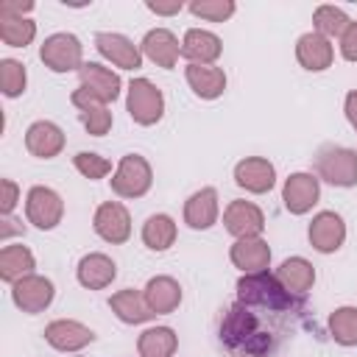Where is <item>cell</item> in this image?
Segmentation results:
<instances>
[{"instance_id":"obj_39","label":"cell","mask_w":357,"mask_h":357,"mask_svg":"<svg viewBox=\"0 0 357 357\" xmlns=\"http://www.w3.org/2000/svg\"><path fill=\"white\" fill-rule=\"evenodd\" d=\"M340 56L346 61H357V20H351L340 36Z\"/></svg>"},{"instance_id":"obj_33","label":"cell","mask_w":357,"mask_h":357,"mask_svg":"<svg viewBox=\"0 0 357 357\" xmlns=\"http://www.w3.org/2000/svg\"><path fill=\"white\" fill-rule=\"evenodd\" d=\"M329 335L340 346H357V307H337L329 315Z\"/></svg>"},{"instance_id":"obj_18","label":"cell","mask_w":357,"mask_h":357,"mask_svg":"<svg viewBox=\"0 0 357 357\" xmlns=\"http://www.w3.org/2000/svg\"><path fill=\"white\" fill-rule=\"evenodd\" d=\"M78 78H81V86L89 89L95 98H100L103 103H112L120 98V75L112 70V67H103L98 61H84L81 70H78Z\"/></svg>"},{"instance_id":"obj_15","label":"cell","mask_w":357,"mask_h":357,"mask_svg":"<svg viewBox=\"0 0 357 357\" xmlns=\"http://www.w3.org/2000/svg\"><path fill=\"white\" fill-rule=\"evenodd\" d=\"M70 103L78 109V117L84 123V128L92 134V137H103L109 134L112 128V112H109V103H103L100 98H95L89 89L78 86L73 95H70Z\"/></svg>"},{"instance_id":"obj_11","label":"cell","mask_w":357,"mask_h":357,"mask_svg":"<svg viewBox=\"0 0 357 357\" xmlns=\"http://www.w3.org/2000/svg\"><path fill=\"white\" fill-rule=\"evenodd\" d=\"M223 226L231 237L243 240V237H262L265 229V215L257 204L251 201H229V206L223 209Z\"/></svg>"},{"instance_id":"obj_21","label":"cell","mask_w":357,"mask_h":357,"mask_svg":"<svg viewBox=\"0 0 357 357\" xmlns=\"http://www.w3.org/2000/svg\"><path fill=\"white\" fill-rule=\"evenodd\" d=\"M25 148L36 159H53L64 148V131L50 120H36L25 131Z\"/></svg>"},{"instance_id":"obj_7","label":"cell","mask_w":357,"mask_h":357,"mask_svg":"<svg viewBox=\"0 0 357 357\" xmlns=\"http://www.w3.org/2000/svg\"><path fill=\"white\" fill-rule=\"evenodd\" d=\"M25 218H28V223H33L42 231L56 229L61 223V218H64L61 195L53 187H45V184L31 187L28 195H25Z\"/></svg>"},{"instance_id":"obj_42","label":"cell","mask_w":357,"mask_h":357,"mask_svg":"<svg viewBox=\"0 0 357 357\" xmlns=\"http://www.w3.org/2000/svg\"><path fill=\"white\" fill-rule=\"evenodd\" d=\"M343 112H346V120L357 128V89H351V92L346 95V100H343Z\"/></svg>"},{"instance_id":"obj_36","label":"cell","mask_w":357,"mask_h":357,"mask_svg":"<svg viewBox=\"0 0 357 357\" xmlns=\"http://www.w3.org/2000/svg\"><path fill=\"white\" fill-rule=\"evenodd\" d=\"M73 165H75V170H78L84 178H89V181H98V178H103V176L112 173V162L103 159V156L95 153V151H78V153L73 156Z\"/></svg>"},{"instance_id":"obj_26","label":"cell","mask_w":357,"mask_h":357,"mask_svg":"<svg viewBox=\"0 0 357 357\" xmlns=\"http://www.w3.org/2000/svg\"><path fill=\"white\" fill-rule=\"evenodd\" d=\"M184 78L190 84V89L201 98V100H215L226 92V73L220 67H204V64H187L184 67Z\"/></svg>"},{"instance_id":"obj_1","label":"cell","mask_w":357,"mask_h":357,"mask_svg":"<svg viewBox=\"0 0 357 357\" xmlns=\"http://www.w3.org/2000/svg\"><path fill=\"white\" fill-rule=\"evenodd\" d=\"M220 343L229 357H265L273 349L271 329H262L251 304H231L220 321Z\"/></svg>"},{"instance_id":"obj_37","label":"cell","mask_w":357,"mask_h":357,"mask_svg":"<svg viewBox=\"0 0 357 357\" xmlns=\"http://www.w3.org/2000/svg\"><path fill=\"white\" fill-rule=\"evenodd\" d=\"M234 0H195L190 3V11L206 22H226L234 14Z\"/></svg>"},{"instance_id":"obj_20","label":"cell","mask_w":357,"mask_h":357,"mask_svg":"<svg viewBox=\"0 0 357 357\" xmlns=\"http://www.w3.org/2000/svg\"><path fill=\"white\" fill-rule=\"evenodd\" d=\"M142 56L151 59L156 67H165V70H173L178 56H181V45L176 39L173 31L167 28H151L145 36H142Z\"/></svg>"},{"instance_id":"obj_27","label":"cell","mask_w":357,"mask_h":357,"mask_svg":"<svg viewBox=\"0 0 357 357\" xmlns=\"http://www.w3.org/2000/svg\"><path fill=\"white\" fill-rule=\"evenodd\" d=\"M33 268H36V259H33V254H31L28 245H22V243L3 245V251H0V279L3 282L14 284L22 276L33 273Z\"/></svg>"},{"instance_id":"obj_38","label":"cell","mask_w":357,"mask_h":357,"mask_svg":"<svg viewBox=\"0 0 357 357\" xmlns=\"http://www.w3.org/2000/svg\"><path fill=\"white\" fill-rule=\"evenodd\" d=\"M0 190H3V195H0V215L6 218V215L14 212V206H17V201H20V187H17L11 178H3V181H0Z\"/></svg>"},{"instance_id":"obj_24","label":"cell","mask_w":357,"mask_h":357,"mask_svg":"<svg viewBox=\"0 0 357 357\" xmlns=\"http://www.w3.org/2000/svg\"><path fill=\"white\" fill-rule=\"evenodd\" d=\"M75 276L78 282L86 287V290H103L114 282L117 276V265L112 257L100 254V251H92V254H84L78 259V268H75Z\"/></svg>"},{"instance_id":"obj_43","label":"cell","mask_w":357,"mask_h":357,"mask_svg":"<svg viewBox=\"0 0 357 357\" xmlns=\"http://www.w3.org/2000/svg\"><path fill=\"white\" fill-rule=\"evenodd\" d=\"M3 223H6V226H3V231H0V237H3V240H8V234H14V231H22V226H14L17 220H11L8 215L3 218Z\"/></svg>"},{"instance_id":"obj_32","label":"cell","mask_w":357,"mask_h":357,"mask_svg":"<svg viewBox=\"0 0 357 357\" xmlns=\"http://www.w3.org/2000/svg\"><path fill=\"white\" fill-rule=\"evenodd\" d=\"M36 36V22L20 14H0V39L8 47H28Z\"/></svg>"},{"instance_id":"obj_30","label":"cell","mask_w":357,"mask_h":357,"mask_svg":"<svg viewBox=\"0 0 357 357\" xmlns=\"http://www.w3.org/2000/svg\"><path fill=\"white\" fill-rule=\"evenodd\" d=\"M178 349V335L170 326H151L137 337L139 357H173Z\"/></svg>"},{"instance_id":"obj_6","label":"cell","mask_w":357,"mask_h":357,"mask_svg":"<svg viewBox=\"0 0 357 357\" xmlns=\"http://www.w3.org/2000/svg\"><path fill=\"white\" fill-rule=\"evenodd\" d=\"M39 59L47 70L53 73H73V70H81L84 64V47H81V39L75 33H50L42 47H39Z\"/></svg>"},{"instance_id":"obj_22","label":"cell","mask_w":357,"mask_h":357,"mask_svg":"<svg viewBox=\"0 0 357 357\" xmlns=\"http://www.w3.org/2000/svg\"><path fill=\"white\" fill-rule=\"evenodd\" d=\"M229 259L243 273H259V271H268L271 265V248L262 237H243L231 243Z\"/></svg>"},{"instance_id":"obj_16","label":"cell","mask_w":357,"mask_h":357,"mask_svg":"<svg viewBox=\"0 0 357 357\" xmlns=\"http://www.w3.org/2000/svg\"><path fill=\"white\" fill-rule=\"evenodd\" d=\"M45 340L56 351H81L84 346H89L95 340V332L89 326H84L81 321L59 318V321H50L45 326Z\"/></svg>"},{"instance_id":"obj_40","label":"cell","mask_w":357,"mask_h":357,"mask_svg":"<svg viewBox=\"0 0 357 357\" xmlns=\"http://www.w3.org/2000/svg\"><path fill=\"white\" fill-rule=\"evenodd\" d=\"M145 6H148V11H153V14H159V17H173V14H178V11L184 8V3H181V0H170V3L148 0Z\"/></svg>"},{"instance_id":"obj_29","label":"cell","mask_w":357,"mask_h":357,"mask_svg":"<svg viewBox=\"0 0 357 357\" xmlns=\"http://www.w3.org/2000/svg\"><path fill=\"white\" fill-rule=\"evenodd\" d=\"M109 307L112 312L123 321V324H145L153 318V312L148 310L145 304V296L134 287H126V290H117L112 298H109Z\"/></svg>"},{"instance_id":"obj_9","label":"cell","mask_w":357,"mask_h":357,"mask_svg":"<svg viewBox=\"0 0 357 357\" xmlns=\"http://www.w3.org/2000/svg\"><path fill=\"white\" fill-rule=\"evenodd\" d=\"M92 229L100 240H106L112 245H123L131 237V215L120 201H103L95 209Z\"/></svg>"},{"instance_id":"obj_3","label":"cell","mask_w":357,"mask_h":357,"mask_svg":"<svg viewBox=\"0 0 357 357\" xmlns=\"http://www.w3.org/2000/svg\"><path fill=\"white\" fill-rule=\"evenodd\" d=\"M153 184V170L145 156L126 153L112 173V192L117 198H142Z\"/></svg>"},{"instance_id":"obj_4","label":"cell","mask_w":357,"mask_h":357,"mask_svg":"<svg viewBox=\"0 0 357 357\" xmlns=\"http://www.w3.org/2000/svg\"><path fill=\"white\" fill-rule=\"evenodd\" d=\"M318 178L332 187H354L357 184V151L346 145H324L315 159Z\"/></svg>"},{"instance_id":"obj_8","label":"cell","mask_w":357,"mask_h":357,"mask_svg":"<svg viewBox=\"0 0 357 357\" xmlns=\"http://www.w3.org/2000/svg\"><path fill=\"white\" fill-rule=\"evenodd\" d=\"M56 296V287L47 276H39V273H28L22 276L20 282L11 284V301L17 304V310L28 312V315H36L42 310L50 307Z\"/></svg>"},{"instance_id":"obj_23","label":"cell","mask_w":357,"mask_h":357,"mask_svg":"<svg viewBox=\"0 0 357 357\" xmlns=\"http://www.w3.org/2000/svg\"><path fill=\"white\" fill-rule=\"evenodd\" d=\"M296 59L304 70L310 73H321L326 67H332V59H335V47L326 36L310 31V33H301L298 42H296Z\"/></svg>"},{"instance_id":"obj_31","label":"cell","mask_w":357,"mask_h":357,"mask_svg":"<svg viewBox=\"0 0 357 357\" xmlns=\"http://www.w3.org/2000/svg\"><path fill=\"white\" fill-rule=\"evenodd\" d=\"M176 220L165 212H156L142 223V243L151 251H167L176 243Z\"/></svg>"},{"instance_id":"obj_19","label":"cell","mask_w":357,"mask_h":357,"mask_svg":"<svg viewBox=\"0 0 357 357\" xmlns=\"http://www.w3.org/2000/svg\"><path fill=\"white\" fill-rule=\"evenodd\" d=\"M218 212H220V204H218V190L215 187H201L184 201V223L195 231H204V229L215 226Z\"/></svg>"},{"instance_id":"obj_17","label":"cell","mask_w":357,"mask_h":357,"mask_svg":"<svg viewBox=\"0 0 357 357\" xmlns=\"http://www.w3.org/2000/svg\"><path fill=\"white\" fill-rule=\"evenodd\" d=\"M223 53V42L218 33L212 31H204V28H190L181 39V56L190 61V64H204V67H212Z\"/></svg>"},{"instance_id":"obj_25","label":"cell","mask_w":357,"mask_h":357,"mask_svg":"<svg viewBox=\"0 0 357 357\" xmlns=\"http://www.w3.org/2000/svg\"><path fill=\"white\" fill-rule=\"evenodd\" d=\"M142 296L153 315H170L181 304V284L173 276H153L142 287Z\"/></svg>"},{"instance_id":"obj_14","label":"cell","mask_w":357,"mask_h":357,"mask_svg":"<svg viewBox=\"0 0 357 357\" xmlns=\"http://www.w3.org/2000/svg\"><path fill=\"white\" fill-rule=\"evenodd\" d=\"M95 47L106 61H112L120 70H139L142 67V50L123 33L100 31V33H95Z\"/></svg>"},{"instance_id":"obj_13","label":"cell","mask_w":357,"mask_h":357,"mask_svg":"<svg viewBox=\"0 0 357 357\" xmlns=\"http://www.w3.org/2000/svg\"><path fill=\"white\" fill-rule=\"evenodd\" d=\"M307 237H310V245L321 254H335L343 240H346V223L337 212L332 209H324L318 212L312 220H310V229H307Z\"/></svg>"},{"instance_id":"obj_10","label":"cell","mask_w":357,"mask_h":357,"mask_svg":"<svg viewBox=\"0 0 357 357\" xmlns=\"http://www.w3.org/2000/svg\"><path fill=\"white\" fill-rule=\"evenodd\" d=\"M321 198V178L312 173H290L282 187V201L290 215H307Z\"/></svg>"},{"instance_id":"obj_41","label":"cell","mask_w":357,"mask_h":357,"mask_svg":"<svg viewBox=\"0 0 357 357\" xmlns=\"http://www.w3.org/2000/svg\"><path fill=\"white\" fill-rule=\"evenodd\" d=\"M31 8H33L31 0H28V3H20V0H3V3H0V14H20V17H22V14H28Z\"/></svg>"},{"instance_id":"obj_34","label":"cell","mask_w":357,"mask_h":357,"mask_svg":"<svg viewBox=\"0 0 357 357\" xmlns=\"http://www.w3.org/2000/svg\"><path fill=\"white\" fill-rule=\"evenodd\" d=\"M349 17L343 8L337 6H318L315 14H312V25H315V33L332 39V36H343V31L349 28Z\"/></svg>"},{"instance_id":"obj_2","label":"cell","mask_w":357,"mask_h":357,"mask_svg":"<svg viewBox=\"0 0 357 357\" xmlns=\"http://www.w3.org/2000/svg\"><path fill=\"white\" fill-rule=\"evenodd\" d=\"M237 301L251 304V307H262V310H276V312H284L293 307L290 293L282 287L276 273H268V271L243 273L237 282Z\"/></svg>"},{"instance_id":"obj_5","label":"cell","mask_w":357,"mask_h":357,"mask_svg":"<svg viewBox=\"0 0 357 357\" xmlns=\"http://www.w3.org/2000/svg\"><path fill=\"white\" fill-rule=\"evenodd\" d=\"M126 106H128V114H131V120L137 126H153L165 114V95H162V89L153 81L134 78L128 84Z\"/></svg>"},{"instance_id":"obj_12","label":"cell","mask_w":357,"mask_h":357,"mask_svg":"<svg viewBox=\"0 0 357 357\" xmlns=\"http://www.w3.org/2000/svg\"><path fill=\"white\" fill-rule=\"evenodd\" d=\"M234 184L254 195L271 192L276 184V167L265 156H245L234 165Z\"/></svg>"},{"instance_id":"obj_35","label":"cell","mask_w":357,"mask_h":357,"mask_svg":"<svg viewBox=\"0 0 357 357\" xmlns=\"http://www.w3.org/2000/svg\"><path fill=\"white\" fill-rule=\"evenodd\" d=\"M25 84H28L25 64L17 61V59H0V86H3V95L6 98L22 95L25 92Z\"/></svg>"},{"instance_id":"obj_28","label":"cell","mask_w":357,"mask_h":357,"mask_svg":"<svg viewBox=\"0 0 357 357\" xmlns=\"http://www.w3.org/2000/svg\"><path fill=\"white\" fill-rule=\"evenodd\" d=\"M276 279L282 282V287L287 293H307L315 284V268L304 257H287L276 268Z\"/></svg>"}]
</instances>
